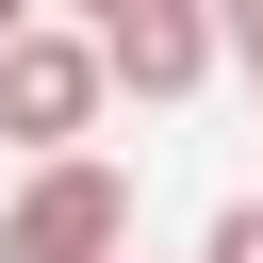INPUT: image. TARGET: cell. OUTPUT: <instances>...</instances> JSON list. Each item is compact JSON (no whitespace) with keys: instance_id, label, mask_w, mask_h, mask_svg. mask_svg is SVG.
Here are the masks:
<instances>
[{"instance_id":"6da1fadb","label":"cell","mask_w":263,"mask_h":263,"mask_svg":"<svg viewBox=\"0 0 263 263\" xmlns=\"http://www.w3.org/2000/svg\"><path fill=\"white\" fill-rule=\"evenodd\" d=\"M0 263H132V181H115L99 148L16 164V181H0Z\"/></svg>"},{"instance_id":"7a4b0ae2","label":"cell","mask_w":263,"mask_h":263,"mask_svg":"<svg viewBox=\"0 0 263 263\" xmlns=\"http://www.w3.org/2000/svg\"><path fill=\"white\" fill-rule=\"evenodd\" d=\"M99 33H66V16H33L16 49H0V148L16 164H66V148H99Z\"/></svg>"},{"instance_id":"3957f363","label":"cell","mask_w":263,"mask_h":263,"mask_svg":"<svg viewBox=\"0 0 263 263\" xmlns=\"http://www.w3.org/2000/svg\"><path fill=\"white\" fill-rule=\"evenodd\" d=\"M230 49H214V0H115L99 16V82L115 99H197Z\"/></svg>"},{"instance_id":"277c9868","label":"cell","mask_w":263,"mask_h":263,"mask_svg":"<svg viewBox=\"0 0 263 263\" xmlns=\"http://www.w3.org/2000/svg\"><path fill=\"white\" fill-rule=\"evenodd\" d=\"M197 263H263V197H230V214L197 230Z\"/></svg>"},{"instance_id":"5b68a950","label":"cell","mask_w":263,"mask_h":263,"mask_svg":"<svg viewBox=\"0 0 263 263\" xmlns=\"http://www.w3.org/2000/svg\"><path fill=\"white\" fill-rule=\"evenodd\" d=\"M33 16H49V0H0V49H16V33H33Z\"/></svg>"},{"instance_id":"8992f818","label":"cell","mask_w":263,"mask_h":263,"mask_svg":"<svg viewBox=\"0 0 263 263\" xmlns=\"http://www.w3.org/2000/svg\"><path fill=\"white\" fill-rule=\"evenodd\" d=\"M49 16H66V33H99V16H115V0H49Z\"/></svg>"}]
</instances>
